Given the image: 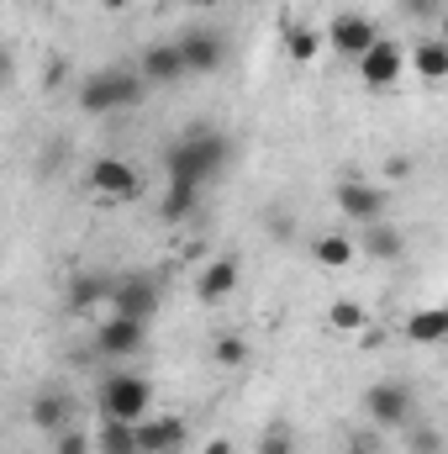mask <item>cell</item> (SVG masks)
Masks as SVG:
<instances>
[{
	"label": "cell",
	"instance_id": "cell-1",
	"mask_svg": "<svg viewBox=\"0 0 448 454\" xmlns=\"http://www.w3.org/2000/svg\"><path fill=\"white\" fill-rule=\"evenodd\" d=\"M80 112L90 116H106V112H132V106H143L148 101V85H143V74L137 69H127V64H112V69H96L85 85H80Z\"/></svg>",
	"mask_w": 448,
	"mask_h": 454
},
{
	"label": "cell",
	"instance_id": "cell-2",
	"mask_svg": "<svg viewBox=\"0 0 448 454\" xmlns=\"http://www.w3.org/2000/svg\"><path fill=\"white\" fill-rule=\"evenodd\" d=\"M153 412V386L148 375L137 370H112L101 380V418H116V423H143Z\"/></svg>",
	"mask_w": 448,
	"mask_h": 454
},
{
	"label": "cell",
	"instance_id": "cell-3",
	"mask_svg": "<svg viewBox=\"0 0 448 454\" xmlns=\"http://www.w3.org/2000/svg\"><path fill=\"white\" fill-rule=\"evenodd\" d=\"M222 137L217 132H190V137H180L174 148H169V180H196V185H206V175L222 164Z\"/></svg>",
	"mask_w": 448,
	"mask_h": 454
},
{
	"label": "cell",
	"instance_id": "cell-4",
	"mask_svg": "<svg viewBox=\"0 0 448 454\" xmlns=\"http://www.w3.org/2000/svg\"><path fill=\"white\" fill-rule=\"evenodd\" d=\"M106 312L132 317V323H148V317L158 312V280H153V275H143V270H121V275H112Z\"/></svg>",
	"mask_w": 448,
	"mask_h": 454
},
{
	"label": "cell",
	"instance_id": "cell-5",
	"mask_svg": "<svg viewBox=\"0 0 448 454\" xmlns=\"http://www.w3.org/2000/svg\"><path fill=\"white\" fill-rule=\"evenodd\" d=\"M364 412L375 428H406L417 418V391L406 380H375L364 391Z\"/></svg>",
	"mask_w": 448,
	"mask_h": 454
},
{
	"label": "cell",
	"instance_id": "cell-6",
	"mask_svg": "<svg viewBox=\"0 0 448 454\" xmlns=\"http://www.w3.org/2000/svg\"><path fill=\"white\" fill-rule=\"evenodd\" d=\"M353 69H359V80H364L369 90H390V85L406 74V48H401L396 37H375V43L353 59Z\"/></svg>",
	"mask_w": 448,
	"mask_h": 454
},
{
	"label": "cell",
	"instance_id": "cell-7",
	"mask_svg": "<svg viewBox=\"0 0 448 454\" xmlns=\"http://www.w3.org/2000/svg\"><path fill=\"white\" fill-rule=\"evenodd\" d=\"M85 185H90L96 201H137V196H143V175H137L127 159H112V153L85 169Z\"/></svg>",
	"mask_w": 448,
	"mask_h": 454
},
{
	"label": "cell",
	"instance_id": "cell-8",
	"mask_svg": "<svg viewBox=\"0 0 448 454\" xmlns=\"http://www.w3.org/2000/svg\"><path fill=\"white\" fill-rule=\"evenodd\" d=\"M337 212L348 227H364V223H385L390 212V191L385 185H369V180H343L337 185Z\"/></svg>",
	"mask_w": 448,
	"mask_h": 454
},
{
	"label": "cell",
	"instance_id": "cell-9",
	"mask_svg": "<svg viewBox=\"0 0 448 454\" xmlns=\"http://www.w3.org/2000/svg\"><path fill=\"white\" fill-rule=\"evenodd\" d=\"M137 434V454H185L190 444V423L180 412H148L143 423H132Z\"/></svg>",
	"mask_w": 448,
	"mask_h": 454
},
{
	"label": "cell",
	"instance_id": "cell-10",
	"mask_svg": "<svg viewBox=\"0 0 448 454\" xmlns=\"http://www.w3.org/2000/svg\"><path fill=\"white\" fill-rule=\"evenodd\" d=\"M174 48H180V59H185V74H217L222 59H227V37L217 27H190Z\"/></svg>",
	"mask_w": 448,
	"mask_h": 454
},
{
	"label": "cell",
	"instance_id": "cell-11",
	"mask_svg": "<svg viewBox=\"0 0 448 454\" xmlns=\"http://www.w3.org/2000/svg\"><path fill=\"white\" fill-rule=\"evenodd\" d=\"M143 348H148V323H132V317H116V312L101 317V328H96V354H106V359H132V354H143Z\"/></svg>",
	"mask_w": 448,
	"mask_h": 454
},
{
	"label": "cell",
	"instance_id": "cell-12",
	"mask_svg": "<svg viewBox=\"0 0 448 454\" xmlns=\"http://www.w3.org/2000/svg\"><path fill=\"white\" fill-rule=\"evenodd\" d=\"M375 37H380V27H375L364 11H337L333 21H328V48H333L337 59H348V64H353Z\"/></svg>",
	"mask_w": 448,
	"mask_h": 454
},
{
	"label": "cell",
	"instance_id": "cell-13",
	"mask_svg": "<svg viewBox=\"0 0 448 454\" xmlns=\"http://www.w3.org/2000/svg\"><path fill=\"white\" fill-rule=\"evenodd\" d=\"M353 254L380 259V264H396V259H406V232L390 227V223H364L359 238H353Z\"/></svg>",
	"mask_w": 448,
	"mask_h": 454
},
{
	"label": "cell",
	"instance_id": "cell-14",
	"mask_svg": "<svg viewBox=\"0 0 448 454\" xmlns=\"http://www.w3.org/2000/svg\"><path fill=\"white\" fill-rule=\"evenodd\" d=\"M137 74H143V85H180L185 80V59H180L174 43H148L143 59H137Z\"/></svg>",
	"mask_w": 448,
	"mask_h": 454
},
{
	"label": "cell",
	"instance_id": "cell-15",
	"mask_svg": "<svg viewBox=\"0 0 448 454\" xmlns=\"http://www.w3.org/2000/svg\"><path fill=\"white\" fill-rule=\"evenodd\" d=\"M27 423L42 428V434L69 428V423H74V396H69V391H37V396L27 402Z\"/></svg>",
	"mask_w": 448,
	"mask_h": 454
},
{
	"label": "cell",
	"instance_id": "cell-16",
	"mask_svg": "<svg viewBox=\"0 0 448 454\" xmlns=\"http://www.w3.org/2000/svg\"><path fill=\"white\" fill-rule=\"evenodd\" d=\"M237 259L232 254H217L201 275H196V296L206 301V307H217V301H227V296H237Z\"/></svg>",
	"mask_w": 448,
	"mask_h": 454
},
{
	"label": "cell",
	"instance_id": "cell-17",
	"mask_svg": "<svg viewBox=\"0 0 448 454\" xmlns=\"http://www.w3.org/2000/svg\"><path fill=\"white\" fill-rule=\"evenodd\" d=\"M106 296H112V270H80L69 280V307L74 312H106Z\"/></svg>",
	"mask_w": 448,
	"mask_h": 454
},
{
	"label": "cell",
	"instance_id": "cell-18",
	"mask_svg": "<svg viewBox=\"0 0 448 454\" xmlns=\"http://www.w3.org/2000/svg\"><path fill=\"white\" fill-rule=\"evenodd\" d=\"M406 69H417L428 85L448 80V43L444 37H422L417 48H406Z\"/></svg>",
	"mask_w": 448,
	"mask_h": 454
},
{
	"label": "cell",
	"instance_id": "cell-19",
	"mask_svg": "<svg viewBox=\"0 0 448 454\" xmlns=\"http://www.w3.org/2000/svg\"><path fill=\"white\" fill-rule=\"evenodd\" d=\"M448 339V312L444 307H422V312H412L406 317V343H444Z\"/></svg>",
	"mask_w": 448,
	"mask_h": 454
},
{
	"label": "cell",
	"instance_id": "cell-20",
	"mask_svg": "<svg viewBox=\"0 0 448 454\" xmlns=\"http://www.w3.org/2000/svg\"><path fill=\"white\" fill-rule=\"evenodd\" d=\"M96 454H137V434H132V423H116V418H101V428H96Z\"/></svg>",
	"mask_w": 448,
	"mask_h": 454
},
{
	"label": "cell",
	"instance_id": "cell-21",
	"mask_svg": "<svg viewBox=\"0 0 448 454\" xmlns=\"http://www.w3.org/2000/svg\"><path fill=\"white\" fill-rule=\"evenodd\" d=\"M196 196H201V185H196V180H169V191H164V207H158V212H164L169 223H185V217L196 212Z\"/></svg>",
	"mask_w": 448,
	"mask_h": 454
},
{
	"label": "cell",
	"instance_id": "cell-22",
	"mask_svg": "<svg viewBox=\"0 0 448 454\" xmlns=\"http://www.w3.org/2000/svg\"><path fill=\"white\" fill-rule=\"evenodd\" d=\"M312 254H317L322 270H343V264H353V238H343V232H322V238L312 243Z\"/></svg>",
	"mask_w": 448,
	"mask_h": 454
},
{
	"label": "cell",
	"instance_id": "cell-23",
	"mask_svg": "<svg viewBox=\"0 0 448 454\" xmlns=\"http://www.w3.org/2000/svg\"><path fill=\"white\" fill-rule=\"evenodd\" d=\"M328 328H333V333H364V328H369V312H364L359 301H333V307H328Z\"/></svg>",
	"mask_w": 448,
	"mask_h": 454
},
{
	"label": "cell",
	"instance_id": "cell-24",
	"mask_svg": "<svg viewBox=\"0 0 448 454\" xmlns=\"http://www.w3.org/2000/svg\"><path fill=\"white\" fill-rule=\"evenodd\" d=\"M406 454H444V434L438 423H406Z\"/></svg>",
	"mask_w": 448,
	"mask_h": 454
},
{
	"label": "cell",
	"instance_id": "cell-25",
	"mask_svg": "<svg viewBox=\"0 0 448 454\" xmlns=\"http://www.w3.org/2000/svg\"><path fill=\"white\" fill-rule=\"evenodd\" d=\"M212 359H217L222 370H243V364H248V339H243V333H222V339L212 343Z\"/></svg>",
	"mask_w": 448,
	"mask_h": 454
},
{
	"label": "cell",
	"instance_id": "cell-26",
	"mask_svg": "<svg viewBox=\"0 0 448 454\" xmlns=\"http://www.w3.org/2000/svg\"><path fill=\"white\" fill-rule=\"evenodd\" d=\"M53 454H96V444H90V434H80V428L69 423V428L53 434Z\"/></svg>",
	"mask_w": 448,
	"mask_h": 454
},
{
	"label": "cell",
	"instance_id": "cell-27",
	"mask_svg": "<svg viewBox=\"0 0 448 454\" xmlns=\"http://www.w3.org/2000/svg\"><path fill=\"white\" fill-rule=\"evenodd\" d=\"M253 454H296V434H290V428H264L259 444H253Z\"/></svg>",
	"mask_w": 448,
	"mask_h": 454
},
{
	"label": "cell",
	"instance_id": "cell-28",
	"mask_svg": "<svg viewBox=\"0 0 448 454\" xmlns=\"http://www.w3.org/2000/svg\"><path fill=\"white\" fill-rule=\"evenodd\" d=\"M401 16H406V21H422V27H433V21L444 16V0H401Z\"/></svg>",
	"mask_w": 448,
	"mask_h": 454
},
{
	"label": "cell",
	"instance_id": "cell-29",
	"mask_svg": "<svg viewBox=\"0 0 448 454\" xmlns=\"http://www.w3.org/2000/svg\"><path fill=\"white\" fill-rule=\"evenodd\" d=\"M290 53H296V59H312V53H317V37H312V32H296V37H290Z\"/></svg>",
	"mask_w": 448,
	"mask_h": 454
},
{
	"label": "cell",
	"instance_id": "cell-30",
	"mask_svg": "<svg viewBox=\"0 0 448 454\" xmlns=\"http://www.w3.org/2000/svg\"><path fill=\"white\" fill-rule=\"evenodd\" d=\"M412 169H417V164H412V159H401V153H396V159H390V164H385V180H412Z\"/></svg>",
	"mask_w": 448,
	"mask_h": 454
},
{
	"label": "cell",
	"instance_id": "cell-31",
	"mask_svg": "<svg viewBox=\"0 0 448 454\" xmlns=\"http://www.w3.org/2000/svg\"><path fill=\"white\" fill-rule=\"evenodd\" d=\"M206 454H232V439H212V444H206Z\"/></svg>",
	"mask_w": 448,
	"mask_h": 454
},
{
	"label": "cell",
	"instance_id": "cell-32",
	"mask_svg": "<svg viewBox=\"0 0 448 454\" xmlns=\"http://www.w3.org/2000/svg\"><path fill=\"white\" fill-rule=\"evenodd\" d=\"M5 80H11V59L0 53V85H5Z\"/></svg>",
	"mask_w": 448,
	"mask_h": 454
},
{
	"label": "cell",
	"instance_id": "cell-33",
	"mask_svg": "<svg viewBox=\"0 0 448 454\" xmlns=\"http://www.w3.org/2000/svg\"><path fill=\"white\" fill-rule=\"evenodd\" d=\"M101 5H106V11H127V5H132V0H101Z\"/></svg>",
	"mask_w": 448,
	"mask_h": 454
},
{
	"label": "cell",
	"instance_id": "cell-34",
	"mask_svg": "<svg viewBox=\"0 0 448 454\" xmlns=\"http://www.w3.org/2000/svg\"><path fill=\"white\" fill-rule=\"evenodd\" d=\"M190 5H201V11H212V5H222V0H190Z\"/></svg>",
	"mask_w": 448,
	"mask_h": 454
}]
</instances>
